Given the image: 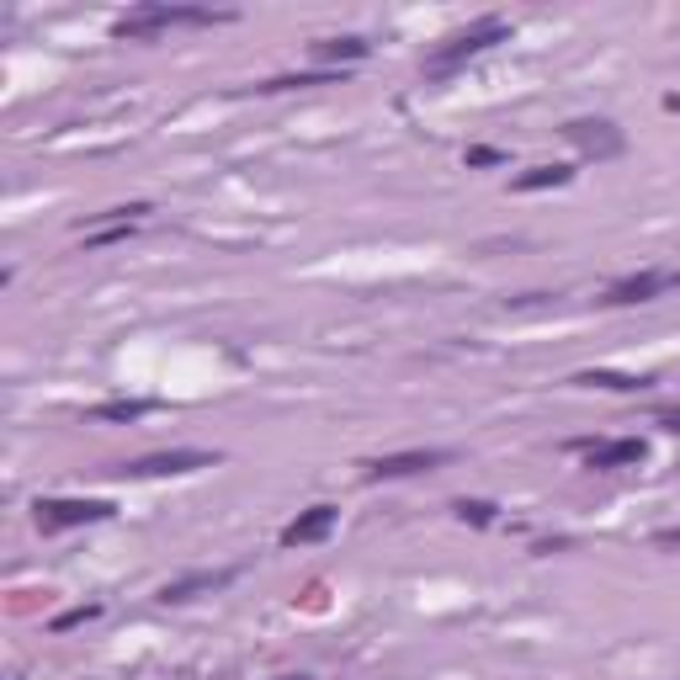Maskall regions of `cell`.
Returning <instances> with one entry per match:
<instances>
[{"mask_svg":"<svg viewBox=\"0 0 680 680\" xmlns=\"http://www.w3.org/2000/svg\"><path fill=\"white\" fill-rule=\"evenodd\" d=\"M500 38H506V17H484V22L462 27V32H452V38H441L437 49L426 53V74H447V70H458L462 59H473V53L494 49Z\"/></svg>","mask_w":680,"mask_h":680,"instance_id":"cell-1","label":"cell"},{"mask_svg":"<svg viewBox=\"0 0 680 680\" xmlns=\"http://www.w3.org/2000/svg\"><path fill=\"white\" fill-rule=\"evenodd\" d=\"M208 22H229L223 11H197V6H139V11H128L112 32L118 38H154V32H166V27H208Z\"/></svg>","mask_w":680,"mask_h":680,"instance_id":"cell-2","label":"cell"},{"mask_svg":"<svg viewBox=\"0 0 680 680\" xmlns=\"http://www.w3.org/2000/svg\"><path fill=\"white\" fill-rule=\"evenodd\" d=\"M107 516H112V500H38V532H70Z\"/></svg>","mask_w":680,"mask_h":680,"instance_id":"cell-3","label":"cell"},{"mask_svg":"<svg viewBox=\"0 0 680 680\" xmlns=\"http://www.w3.org/2000/svg\"><path fill=\"white\" fill-rule=\"evenodd\" d=\"M197 468H213V452H197V447H176V452H154V458L128 462L122 473H128V479H160V473H197Z\"/></svg>","mask_w":680,"mask_h":680,"instance_id":"cell-4","label":"cell"},{"mask_svg":"<svg viewBox=\"0 0 680 680\" xmlns=\"http://www.w3.org/2000/svg\"><path fill=\"white\" fill-rule=\"evenodd\" d=\"M441 462H447V452H437V447H426V452H393V458L367 462V479H372V484H378V479H410V473H431Z\"/></svg>","mask_w":680,"mask_h":680,"instance_id":"cell-5","label":"cell"},{"mask_svg":"<svg viewBox=\"0 0 680 680\" xmlns=\"http://www.w3.org/2000/svg\"><path fill=\"white\" fill-rule=\"evenodd\" d=\"M569 133V144L574 149H584V154H596V160H611V154H622V133L611 128V122H590V118H580V122H569L563 128Z\"/></svg>","mask_w":680,"mask_h":680,"instance_id":"cell-6","label":"cell"},{"mask_svg":"<svg viewBox=\"0 0 680 680\" xmlns=\"http://www.w3.org/2000/svg\"><path fill=\"white\" fill-rule=\"evenodd\" d=\"M336 506H309L298 521H288L282 527V548H303V542H319V537H330L336 532Z\"/></svg>","mask_w":680,"mask_h":680,"instance_id":"cell-7","label":"cell"},{"mask_svg":"<svg viewBox=\"0 0 680 680\" xmlns=\"http://www.w3.org/2000/svg\"><path fill=\"white\" fill-rule=\"evenodd\" d=\"M240 569H197V574H187V580H170L166 590H160V601H192V596H202V590H223V584L234 580Z\"/></svg>","mask_w":680,"mask_h":680,"instance_id":"cell-8","label":"cell"},{"mask_svg":"<svg viewBox=\"0 0 680 680\" xmlns=\"http://www.w3.org/2000/svg\"><path fill=\"white\" fill-rule=\"evenodd\" d=\"M632 462H643V441H638V437L590 447V468H632Z\"/></svg>","mask_w":680,"mask_h":680,"instance_id":"cell-9","label":"cell"},{"mask_svg":"<svg viewBox=\"0 0 680 680\" xmlns=\"http://www.w3.org/2000/svg\"><path fill=\"white\" fill-rule=\"evenodd\" d=\"M670 277H659V271H638V277H622L617 288L607 292V303H643V298H654Z\"/></svg>","mask_w":680,"mask_h":680,"instance_id":"cell-10","label":"cell"},{"mask_svg":"<svg viewBox=\"0 0 680 680\" xmlns=\"http://www.w3.org/2000/svg\"><path fill=\"white\" fill-rule=\"evenodd\" d=\"M580 389H617V393H643L654 389V378H628V372H580Z\"/></svg>","mask_w":680,"mask_h":680,"instance_id":"cell-11","label":"cell"},{"mask_svg":"<svg viewBox=\"0 0 680 680\" xmlns=\"http://www.w3.org/2000/svg\"><path fill=\"white\" fill-rule=\"evenodd\" d=\"M574 170L569 166H537V170H527V176H516V192H542V187H563Z\"/></svg>","mask_w":680,"mask_h":680,"instance_id":"cell-12","label":"cell"},{"mask_svg":"<svg viewBox=\"0 0 680 680\" xmlns=\"http://www.w3.org/2000/svg\"><path fill=\"white\" fill-rule=\"evenodd\" d=\"M309 49H314V59H340V64L346 59H367L362 38H324V43H309Z\"/></svg>","mask_w":680,"mask_h":680,"instance_id":"cell-13","label":"cell"},{"mask_svg":"<svg viewBox=\"0 0 680 680\" xmlns=\"http://www.w3.org/2000/svg\"><path fill=\"white\" fill-rule=\"evenodd\" d=\"M340 74L336 70H319V74H277L267 86H256V91H298V86H336Z\"/></svg>","mask_w":680,"mask_h":680,"instance_id":"cell-14","label":"cell"},{"mask_svg":"<svg viewBox=\"0 0 680 680\" xmlns=\"http://www.w3.org/2000/svg\"><path fill=\"white\" fill-rule=\"evenodd\" d=\"M149 414V399H112V404H97V420H139Z\"/></svg>","mask_w":680,"mask_h":680,"instance_id":"cell-15","label":"cell"},{"mask_svg":"<svg viewBox=\"0 0 680 680\" xmlns=\"http://www.w3.org/2000/svg\"><path fill=\"white\" fill-rule=\"evenodd\" d=\"M458 516L473 521V527H489V521H494V506H484V500H458Z\"/></svg>","mask_w":680,"mask_h":680,"instance_id":"cell-16","label":"cell"},{"mask_svg":"<svg viewBox=\"0 0 680 680\" xmlns=\"http://www.w3.org/2000/svg\"><path fill=\"white\" fill-rule=\"evenodd\" d=\"M97 611H101V607H70L64 617H59V622H53V628H59V632H64V628H80V622H91Z\"/></svg>","mask_w":680,"mask_h":680,"instance_id":"cell-17","label":"cell"},{"mask_svg":"<svg viewBox=\"0 0 680 680\" xmlns=\"http://www.w3.org/2000/svg\"><path fill=\"white\" fill-rule=\"evenodd\" d=\"M654 420L664 426V431H670V437H680V404H670V410H659Z\"/></svg>","mask_w":680,"mask_h":680,"instance_id":"cell-18","label":"cell"},{"mask_svg":"<svg viewBox=\"0 0 680 680\" xmlns=\"http://www.w3.org/2000/svg\"><path fill=\"white\" fill-rule=\"evenodd\" d=\"M659 542H664V548H676V542H680V532H659Z\"/></svg>","mask_w":680,"mask_h":680,"instance_id":"cell-19","label":"cell"},{"mask_svg":"<svg viewBox=\"0 0 680 680\" xmlns=\"http://www.w3.org/2000/svg\"><path fill=\"white\" fill-rule=\"evenodd\" d=\"M664 107H670V112H680V97H670V101H664Z\"/></svg>","mask_w":680,"mask_h":680,"instance_id":"cell-20","label":"cell"},{"mask_svg":"<svg viewBox=\"0 0 680 680\" xmlns=\"http://www.w3.org/2000/svg\"><path fill=\"white\" fill-rule=\"evenodd\" d=\"M277 680H303V676H277Z\"/></svg>","mask_w":680,"mask_h":680,"instance_id":"cell-21","label":"cell"},{"mask_svg":"<svg viewBox=\"0 0 680 680\" xmlns=\"http://www.w3.org/2000/svg\"><path fill=\"white\" fill-rule=\"evenodd\" d=\"M676 282H680V277H676Z\"/></svg>","mask_w":680,"mask_h":680,"instance_id":"cell-22","label":"cell"}]
</instances>
